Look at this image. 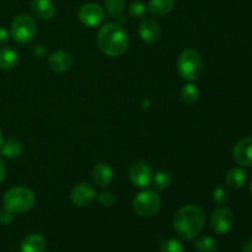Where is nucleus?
Wrapping results in <instances>:
<instances>
[{"instance_id":"obj_9","label":"nucleus","mask_w":252,"mask_h":252,"mask_svg":"<svg viewBox=\"0 0 252 252\" xmlns=\"http://www.w3.org/2000/svg\"><path fill=\"white\" fill-rule=\"evenodd\" d=\"M152 169L147 162L135 161L129 167V180L133 186L138 187V189H145L152 184Z\"/></svg>"},{"instance_id":"obj_5","label":"nucleus","mask_w":252,"mask_h":252,"mask_svg":"<svg viewBox=\"0 0 252 252\" xmlns=\"http://www.w3.org/2000/svg\"><path fill=\"white\" fill-rule=\"evenodd\" d=\"M36 33L37 22L33 17L27 14H20L15 17L10 30V34L15 42L30 43L36 37Z\"/></svg>"},{"instance_id":"obj_20","label":"nucleus","mask_w":252,"mask_h":252,"mask_svg":"<svg viewBox=\"0 0 252 252\" xmlns=\"http://www.w3.org/2000/svg\"><path fill=\"white\" fill-rule=\"evenodd\" d=\"M24 147H22L21 142L16 139H7L4 140L1 148H0V153L2 157L7 158V159H14L21 155Z\"/></svg>"},{"instance_id":"obj_29","label":"nucleus","mask_w":252,"mask_h":252,"mask_svg":"<svg viewBox=\"0 0 252 252\" xmlns=\"http://www.w3.org/2000/svg\"><path fill=\"white\" fill-rule=\"evenodd\" d=\"M12 219H14V217H12V213H10V212L5 211L4 213H0V223L2 225H9L12 221Z\"/></svg>"},{"instance_id":"obj_30","label":"nucleus","mask_w":252,"mask_h":252,"mask_svg":"<svg viewBox=\"0 0 252 252\" xmlns=\"http://www.w3.org/2000/svg\"><path fill=\"white\" fill-rule=\"evenodd\" d=\"M9 32H7V30L5 29V27L0 26V46H4L5 43H6L7 41H9Z\"/></svg>"},{"instance_id":"obj_7","label":"nucleus","mask_w":252,"mask_h":252,"mask_svg":"<svg viewBox=\"0 0 252 252\" xmlns=\"http://www.w3.org/2000/svg\"><path fill=\"white\" fill-rule=\"evenodd\" d=\"M235 221V217L231 209L226 207H219L212 213L211 228L218 235H224L231 230Z\"/></svg>"},{"instance_id":"obj_33","label":"nucleus","mask_w":252,"mask_h":252,"mask_svg":"<svg viewBox=\"0 0 252 252\" xmlns=\"http://www.w3.org/2000/svg\"><path fill=\"white\" fill-rule=\"evenodd\" d=\"M2 143H4V137H2V133H1V130H0V148H1Z\"/></svg>"},{"instance_id":"obj_21","label":"nucleus","mask_w":252,"mask_h":252,"mask_svg":"<svg viewBox=\"0 0 252 252\" xmlns=\"http://www.w3.org/2000/svg\"><path fill=\"white\" fill-rule=\"evenodd\" d=\"M180 98H181V101L185 105H194L199 98L198 88L192 83L186 84L185 86H182L181 91H180Z\"/></svg>"},{"instance_id":"obj_13","label":"nucleus","mask_w":252,"mask_h":252,"mask_svg":"<svg viewBox=\"0 0 252 252\" xmlns=\"http://www.w3.org/2000/svg\"><path fill=\"white\" fill-rule=\"evenodd\" d=\"M73 65V58L65 51H56L48 57V66L59 74L66 73Z\"/></svg>"},{"instance_id":"obj_14","label":"nucleus","mask_w":252,"mask_h":252,"mask_svg":"<svg viewBox=\"0 0 252 252\" xmlns=\"http://www.w3.org/2000/svg\"><path fill=\"white\" fill-rule=\"evenodd\" d=\"M91 177L96 186L98 187H107L112 184L113 177H115V172L113 169L108 164L105 162H100V164L95 165L91 172Z\"/></svg>"},{"instance_id":"obj_26","label":"nucleus","mask_w":252,"mask_h":252,"mask_svg":"<svg viewBox=\"0 0 252 252\" xmlns=\"http://www.w3.org/2000/svg\"><path fill=\"white\" fill-rule=\"evenodd\" d=\"M97 201L103 207H112L116 203V196L111 191H103L98 193Z\"/></svg>"},{"instance_id":"obj_22","label":"nucleus","mask_w":252,"mask_h":252,"mask_svg":"<svg viewBox=\"0 0 252 252\" xmlns=\"http://www.w3.org/2000/svg\"><path fill=\"white\" fill-rule=\"evenodd\" d=\"M172 182V176L169 171H159L153 176L152 185L157 191H164L169 189Z\"/></svg>"},{"instance_id":"obj_2","label":"nucleus","mask_w":252,"mask_h":252,"mask_svg":"<svg viewBox=\"0 0 252 252\" xmlns=\"http://www.w3.org/2000/svg\"><path fill=\"white\" fill-rule=\"evenodd\" d=\"M96 41L101 52L112 58L125 54L129 44L127 32L117 22H108L101 27Z\"/></svg>"},{"instance_id":"obj_17","label":"nucleus","mask_w":252,"mask_h":252,"mask_svg":"<svg viewBox=\"0 0 252 252\" xmlns=\"http://www.w3.org/2000/svg\"><path fill=\"white\" fill-rule=\"evenodd\" d=\"M175 6V0H150L149 11L154 17H164L171 12Z\"/></svg>"},{"instance_id":"obj_1","label":"nucleus","mask_w":252,"mask_h":252,"mask_svg":"<svg viewBox=\"0 0 252 252\" xmlns=\"http://www.w3.org/2000/svg\"><path fill=\"white\" fill-rule=\"evenodd\" d=\"M206 224V212L197 204H187L179 209L174 218V229L184 240H193L202 233Z\"/></svg>"},{"instance_id":"obj_12","label":"nucleus","mask_w":252,"mask_h":252,"mask_svg":"<svg viewBox=\"0 0 252 252\" xmlns=\"http://www.w3.org/2000/svg\"><path fill=\"white\" fill-rule=\"evenodd\" d=\"M139 36L143 42L148 44H154L161 37L160 25L154 19H144L139 25Z\"/></svg>"},{"instance_id":"obj_6","label":"nucleus","mask_w":252,"mask_h":252,"mask_svg":"<svg viewBox=\"0 0 252 252\" xmlns=\"http://www.w3.org/2000/svg\"><path fill=\"white\" fill-rule=\"evenodd\" d=\"M161 208V198L152 189L142 191L133 199V211L143 218H152L157 216Z\"/></svg>"},{"instance_id":"obj_28","label":"nucleus","mask_w":252,"mask_h":252,"mask_svg":"<svg viewBox=\"0 0 252 252\" xmlns=\"http://www.w3.org/2000/svg\"><path fill=\"white\" fill-rule=\"evenodd\" d=\"M213 199L216 201V203L218 204L226 203V201L229 199V194L228 192H226V189L220 186L217 187V189L213 191Z\"/></svg>"},{"instance_id":"obj_24","label":"nucleus","mask_w":252,"mask_h":252,"mask_svg":"<svg viewBox=\"0 0 252 252\" xmlns=\"http://www.w3.org/2000/svg\"><path fill=\"white\" fill-rule=\"evenodd\" d=\"M125 0H105V10L111 17H120L125 11Z\"/></svg>"},{"instance_id":"obj_11","label":"nucleus","mask_w":252,"mask_h":252,"mask_svg":"<svg viewBox=\"0 0 252 252\" xmlns=\"http://www.w3.org/2000/svg\"><path fill=\"white\" fill-rule=\"evenodd\" d=\"M234 160L243 167L252 166V137L241 138L233 150Z\"/></svg>"},{"instance_id":"obj_27","label":"nucleus","mask_w":252,"mask_h":252,"mask_svg":"<svg viewBox=\"0 0 252 252\" xmlns=\"http://www.w3.org/2000/svg\"><path fill=\"white\" fill-rule=\"evenodd\" d=\"M147 12V6H145L144 2L142 1H133L132 4L129 5V14L132 15L133 17H143Z\"/></svg>"},{"instance_id":"obj_4","label":"nucleus","mask_w":252,"mask_h":252,"mask_svg":"<svg viewBox=\"0 0 252 252\" xmlns=\"http://www.w3.org/2000/svg\"><path fill=\"white\" fill-rule=\"evenodd\" d=\"M203 59L194 49H185L177 59V71L184 80L189 83L198 80L203 73Z\"/></svg>"},{"instance_id":"obj_16","label":"nucleus","mask_w":252,"mask_h":252,"mask_svg":"<svg viewBox=\"0 0 252 252\" xmlns=\"http://www.w3.org/2000/svg\"><path fill=\"white\" fill-rule=\"evenodd\" d=\"M46 239L39 234H31L21 243V252H43L46 249Z\"/></svg>"},{"instance_id":"obj_25","label":"nucleus","mask_w":252,"mask_h":252,"mask_svg":"<svg viewBox=\"0 0 252 252\" xmlns=\"http://www.w3.org/2000/svg\"><path fill=\"white\" fill-rule=\"evenodd\" d=\"M160 252H186L184 249V245L176 239H166L162 241Z\"/></svg>"},{"instance_id":"obj_8","label":"nucleus","mask_w":252,"mask_h":252,"mask_svg":"<svg viewBox=\"0 0 252 252\" xmlns=\"http://www.w3.org/2000/svg\"><path fill=\"white\" fill-rule=\"evenodd\" d=\"M79 20L88 27H97L105 21V10L96 2H86L79 9Z\"/></svg>"},{"instance_id":"obj_23","label":"nucleus","mask_w":252,"mask_h":252,"mask_svg":"<svg viewBox=\"0 0 252 252\" xmlns=\"http://www.w3.org/2000/svg\"><path fill=\"white\" fill-rule=\"evenodd\" d=\"M197 252H217L218 251V244L212 236H203L198 239L194 244Z\"/></svg>"},{"instance_id":"obj_10","label":"nucleus","mask_w":252,"mask_h":252,"mask_svg":"<svg viewBox=\"0 0 252 252\" xmlns=\"http://www.w3.org/2000/svg\"><path fill=\"white\" fill-rule=\"evenodd\" d=\"M96 194L97 193H96L94 186H91L90 184L81 182L73 189L70 193V199L74 206L84 208V207L90 206L95 201Z\"/></svg>"},{"instance_id":"obj_32","label":"nucleus","mask_w":252,"mask_h":252,"mask_svg":"<svg viewBox=\"0 0 252 252\" xmlns=\"http://www.w3.org/2000/svg\"><path fill=\"white\" fill-rule=\"evenodd\" d=\"M5 175H6V167H5V164L4 161H2V159L0 158V184L4 181Z\"/></svg>"},{"instance_id":"obj_3","label":"nucleus","mask_w":252,"mask_h":252,"mask_svg":"<svg viewBox=\"0 0 252 252\" xmlns=\"http://www.w3.org/2000/svg\"><path fill=\"white\" fill-rule=\"evenodd\" d=\"M36 203V194L26 187L10 189L2 197V206L6 212L21 214L31 211Z\"/></svg>"},{"instance_id":"obj_19","label":"nucleus","mask_w":252,"mask_h":252,"mask_svg":"<svg viewBox=\"0 0 252 252\" xmlns=\"http://www.w3.org/2000/svg\"><path fill=\"white\" fill-rule=\"evenodd\" d=\"M246 182V172L241 167H234L229 170L225 176L226 186L233 189H239L245 185Z\"/></svg>"},{"instance_id":"obj_34","label":"nucleus","mask_w":252,"mask_h":252,"mask_svg":"<svg viewBox=\"0 0 252 252\" xmlns=\"http://www.w3.org/2000/svg\"><path fill=\"white\" fill-rule=\"evenodd\" d=\"M250 193H251V196H252V180L250 181Z\"/></svg>"},{"instance_id":"obj_18","label":"nucleus","mask_w":252,"mask_h":252,"mask_svg":"<svg viewBox=\"0 0 252 252\" xmlns=\"http://www.w3.org/2000/svg\"><path fill=\"white\" fill-rule=\"evenodd\" d=\"M19 62V54L11 47H4L0 49V69L11 70Z\"/></svg>"},{"instance_id":"obj_31","label":"nucleus","mask_w":252,"mask_h":252,"mask_svg":"<svg viewBox=\"0 0 252 252\" xmlns=\"http://www.w3.org/2000/svg\"><path fill=\"white\" fill-rule=\"evenodd\" d=\"M243 252H252V236L246 239L243 244Z\"/></svg>"},{"instance_id":"obj_15","label":"nucleus","mask_w":252,"mask_h":252,"mask_svg":"<svg viewBox=\"0 0 252 252\" xmlns=\"http://www.w3.org/2000/svg\"><path fill=\"white\" fill-rule=\"evenodd\" d=\"M31 11L39 20H51L56 15V5L52 0H32Z\"/></svg>"}]
</instances>
